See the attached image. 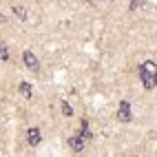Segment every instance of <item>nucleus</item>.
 Listing matches in <instances>:
<instances>
[{"label":"nucleus","instance_id":"obj_1","mask_svg":"<svg viewBox=\"0 0 157 157\" xmlns=\"http://www.w3.org/2000/svg\"><path fill=\"white\" fill-rule=\"evenodd\" d=\"M140 75H142V84L146 91L157 86V64L155 62H144L140 67Z\"/></svg>","mask_w":157,"mask_h":157},{"label":"nucleus","instance_id":"obj_2","mask_svg":"<svg viewBox=\"0 0 157 157\" xmlns=\"http://www.w3.org/2000/svg\"><path fill=\"white\" fill-rule=\"evenodd\" d=\"M22 60H25V67H27V69H31V71H38V69H40V62H38V58L31 53V51H25V53H22Z\"/></svg>","mask_w":157,"mask_h":157},{"label":"nucleus","instance_id":"obj_3","mask_svg":"<svg viewBox=\"0 0 157 157\" xmlns=\"http://www.w3.org/2000/svg\"><path fill=\"white\" fill-rule=\"evenodd\" d=\"M84 142H86V137L80 133V137H71V140H69V146H71L75 153H80V151H84Z\"/></svg>","mask_w":157,"mask_h":157},{"label":"nucleus","instance_id":"obj_4","mask_svg":"<svg viewBox=\"0 0 157 157\" xmlns=\"http://www.w3.org/2000/svg\"><path fill=\"white\" fill-rule=\"evenodd\" d=\"M117 117H120L122 122H131V106H128V102H122V104H120Z\"/></svg>","mask_w":157,"mask_h":157},{"label":"nucleus","instance_id":"obj_5","mask_svg":"<svg viewBox=\"0 0 157 157\" xmlns=\"http://www.w3.org/2000/svg\"><path fill=\"white\" fill-rule=\"evenodd\" d=\"M27 140H29V144H31V146H38V144H40V140H42V135H40V131H38V128H29Z\"/></svg>","mask_w":157,"mask_h":157},{"label":"nucleus","instance_id":"obj_6","mask_svg":"<svg viewBox=\"0 0 157 157\" xmlns=\"http://www.w3.org/2000/svg\"><path fill=\"white\" fill-rule=\"evenodd\" d=\"M9 53H7V44L5 42H0V62H7Z\"/></svg>","mask_w":157,"mask_h":157},{"label":"nucleus","instance_id":"obj_7","mask_svg":"<svg viewBox=\"0 0 157 157\" xmlns=\"http://www.w3.org/2000/svg\"><path fill=\"white\" fill-rule=\"evenodd\" d=\"M20 93H22L25 98H31V86L27 84V82H22V84H20Z\"/></svg>","mask_w":157,"mask_h":157},{"label":"nucleus","instance_id":"obj_8","mask_svg":"<svg viewBox=\"0 0 157 157\" xmlns=\"http://www.w3.org/2000/svg\"><path fill=\"white\" fill-rule=\"evenodd\" d=\"M62 113H64V115H67V117H71V115H73V109L69 106V104H67V102H62Z\"/></svg>","mask_w":157,"mask_h":157},{"label":"nucleus","instance_id":"obj_9","mask_svg":"<svg viewBox=\"0 0 157 157\" xmlns=\"http://www.w3.org/2000/svg\"><path fill=\"white\" fill-rule=\"evenodd\" d=\"M140 7H142V2H140V0H133V2H131V9H133V11H137Z\"/></svg>","mask_w":157,"mask_h":157},{"label":"nucleus","instance_id":"obj_10","mask_svg":"<svg viewBox=\"0 0 157 157\" xmlns=\"http://www.w3.org/2000/svg\"><path fill=\"white\" fill-rule=\"evenodd\" d=\"M16 13H18V18H27V13H25L22 7H16Z\"/></svg>","mask_w":157,"mask_h":157}]
</instances>
